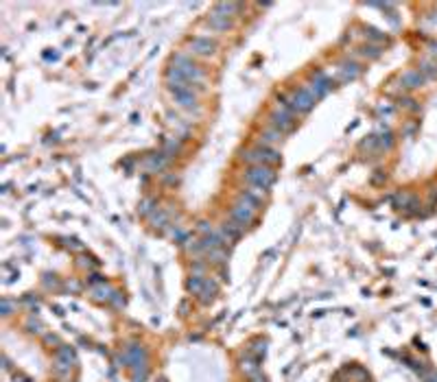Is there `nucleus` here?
I'll use <instances>...</instances> for the list:
<instances>
[{"label": "nucleus", "instance_id": "obj_1", "mask_svg": "<svg viewBox=\"0 0 437 382\" xmlns=\"http://www.w3.org/2000/svg\"><path fill=\"white\" fill-rule=\"evenodd\" d=\"M247 183H252L254 188H260V190H269V188L276 183V173L269 166H252L245 173Z\"/></svg>", "mask_w": 437, "mask_h": 382}, {"label": "nucleus", "instance_id": "obj_2", "mask_svg": "<svg viewBox=\"0 0 437 382\" xmlns=\"http://www.w3.org/2000/svg\"><path fill=\"white\" fill-rule=\"evenodd\" d=\"M282 105H287L289 109L297 111V114H306V111L313 109L315 96L308 92V88H299V90L293 92L289 99H282Z\"/></svg>", "mask_w": 437, "mask_h": 382}, {"label": "nucleus", "instance_id": "obj_3", "mask_svg": "<svg viewBox=\"0 0 437 382\" xmlns=\"http://www.w3.org/2000/svg\"><path fill=\"white\" fill-rule=\"evenodd\" d=\"M243 160L250 162L254 166H267V164H278L280 155L273 149H269V146H256V149L243 153Z\"/></svg>", "mask_w": 437, "mask_h": 382}, {"label": "nucleus", "instance_id": "obj_4", "mask_svg": "<svg viewBox=\"0 0 437 382\" xmlns=\"http://www.w3.org/2000/svg\"><path fill=\"white\" fill-rule=\"evenodd\" d=\"M269 122H271V129L280 131V134H289V131L295 129V120H293L291 116V109H289L287 105H282L280 109L271 111V116H269Z\"/></svg>", "mask_w": 437, "mask_h": 382}, {"label": "nucleus", "instance_id": "obj_5", "mask_svg": "<svg viewBox=\"0 0 437 382\" xmlns=\"http://www.w3.org/2000/svg\"><path fill=\"white\" fill-rule=\"evenodd\" d=\"M256 210H258V206H254V203H250L247 199L241 197V201H238L236 206L232 208L230 216H232V221H234V223H238L241 227H245V225H250V223L254 221V216H256Z\"/></svg>", "mask_w": 437, "mask_h": 382}, {"label": "nucleus", "instance_id": "obj_6", "mask_svg": "<svg viewBox=\"0 0 437 382\" xmlns=\"http://www.w3.org/2000/svg\"><path fill=\"white\" fill-rule=\"evenodd\" d=\"M173 66H175V68H180L182 72H184L186 79L190 81V83H195V81H201L203 76H206V72H203V70H201L197 64H192V61L188 59L186 55H175V57H173Z\"/></svg>", "mask_w": 437, "mask_h": 382}, {"label": "nucleus", "instance_id": "obj_7", "mask_svg": "<svg viewBox=\"0 0 437 382\" xmlns=\"http://www.w3.org/2000/svg\"><path fill=\"white\" fill-rule=\"evenodd\" d=\"M330 90V79L324 72H315L313 74V81L308 83V92L315 96V101L322 99V96H326Z\"/></svg>", "mask_w": 437, "mask_h": 382}, {"label": "nucleus", "instance_id": "obj_8", "mask_svg": "<svg viewBox=\"0 0 437 382\" xmlns=\"http://www.w3.org/2000/svg\"><path fill=\"white\" fill-rule=\"evenodd\" d=\"M190 50L195 55H203V57H208V55H212L217 50V42L210 37H192L190 39Z\"/></svg>", "mask_w": 437, "mask_h": 382}, {"label": "nucleus", "instance_id": "obj_9", "mask_svg": "<svg viewBox=\"0 0 437 382\" xmlns=\"http://www.w3.org/2000/svg\"><path fill=\"white\" fill-rule=\"evenodd\" d=\"M173 92V99H175V103L177 105H182V107H195L197 105V96H195V92H192V88L188 85V88H177V90H171Z\"/></svg>", "mask_w": 437, "mask_h": 382}, {"label": "nucleus", "instance_id": "obj_10", "mask_svg": "<svg viewBox=\"0 0 437 382\" xmlns=\"http://www.w3.org/2000/svg\"><path fill=\"white\" fill-rule=\"evenodd\" d=\"M402 85L404 88H420L422 83H424V76H422L420 70H409V72L402 74Z\"/></svg>", "mask_w": 437, "mask_h": 382}, {"label": "nucleus", "instance_id": "obj_11", "mask_svg": "<svg viewBox=\"0 0 437 382\" xmlns=\"http://www.w3.org/2000/svg\"><path fill=\"white\" fill-rule=\"evenodd\" d=\"M221 234L223 236H225V241L230 243V241H236L238 236H241L243 234V227L238 225V223H234V221H230V223H225V225H223V229H221Z\"/></svg>", "mask_w": 437, "mask_h": 382}, {"label": "nucleus", "instance_id": "obj_12", "mask_svg": "<svg viewBox=\"0 0 437 382\" xmlns=\"http://www.w3.org/2000/svg\"><path fill=\"white\" fill-rule=\"evenodd\" d=\"M359 72H361V68H359L357 64H343L341 68H339V76H341V81H352V79H357Z\"/></svg>", "mask_w": 437, "mask_h": 382}, {"label": "nucleus", "instance_id": "obj_13", "mask_svg": "<svg viewBox=\"0 0 437 382\" xmlns=\"http://www.w3.org/2000/svg\"><path fill=\"white\" fill-rule=\"evenodd\" d=\"M217 290H218V286H217L215 279H206V286H203V290H201V302H203V304L212 302V299H215V295H217Z\"/></svg>", "mask_w": 437, "mask_h": 382}, {"label": "nucleus", "instance_id": "obj_14", "mask_svg": "<svg viewBox=\"0 0 437 382\" xmlns=\"http://www.w3.org/2000/svg\"><path fill=\"white\" fill-rule=\"evenodd\" d=\"M210 27L217 29V31H225L232 27V22L225 18V15H218V13H212L210 15Z\"/></svg>", "mask_w": 437, "mask_h": 382}, {"label": "nucleus", "instance_id": "obj_15", "mask_svg": "<svg viewBox=\"0 0 437 382\" xmlns=\"http://www.w3.org/2000/svg\"><path fill=\"white\" fill-rule=\"evenodd\" d=\"M188 290L190 293H195V295H201V290H203V286H206V279H201V275H192L190 279H188Z\"/></svg>", "mask_w": 437, "mask_h": 382}, {"label": "nucleus", "instance_id": "obj_16", "mask_svg": "<svg viewBox=\"0 0 437 382\" xmlns=\"http://www.w3.org/2000/svg\"><path fill=\"white\" fill-rule=\"evenodd\" d=\"M265 144H271V142H280L282 140V134L280 131H276V129H269V131H265L262 134V138H260Z\"/></svg>", "mask_w": 437, "mask_h": 382}, {"label": "nucleus", "instance_id": "obj_17", "mask_svg": "<svg viewBox=\"0 0 437 382\" xmlns=\"http://www.w3.org/2000/svg\"><path fill=\"white\" fill-rule=\"evenodd\" d=\"M151 223H153L155 227L166 225V214L162 212V210H155V212H153V216H151Z\"/></svg>", "mask_w": 437, "mask_h": 382}, {"label": "nucleus", "instance_id": "obj_18", "mask_svg": "<svg viewBox=\"0 0 437 382\" xmlns=\"http://www.w3.org/2000/svg\"><path fill=\"white\" fill-rule=\"evenodd\" d=\"M146 164H149L151 168H157V171H160V168H164V164H166V157H162V155H153L149 162H146Z\"/></svg>", "mask_w": 437, "mask_h": 382}, {"label": "nucleus", "instance_id": "obj_19", "mask_svg": "<svg viewBox=\"0 0 437 382\" xmlns=\"http://www.w3.org/2000/svg\"><path fill=\"white\" fill-rule=\"evenodd\" d=\"M243 371H245V374H256L258 371V365L254 363V360H243Z\"/></svg>", "mask_w": 437, "mask_h": 382}, {"label": "nucleus", "instance_id": "obj_20", "mask_svg": "<svg viewBox=\"0 0 437 382\" xmlns=\"http://www.w3.org/2000/svg\"><path fill=\"white\" fill-rule=\"evenodd\" d=\"M153 199H145V201L140 203V214H151V210H153Z\"/></svg>", "mask_w": 437, "mask_h": 382}, {"label": "nucleus", "instance_id": "obj_21", "mask_svg": "<svg viewBox=\"0 0 437 382\" xmlns=\"http://www.w3.org/2000/svg\"><path fill=\"white\" fill-rule=\"evenodd\" d=\"M361 53H363L365 57H367V55H369V57H378V55H380V48H376V46H365Z\"/></svg>", "mask_w": 437, "mask_h": 382}]
</instances>
